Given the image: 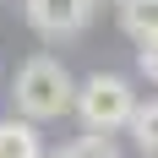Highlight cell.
Segmentation results:
<instances>
[{"label":"cell","instance_id":"10","mask_svg":"<svg viewBox=\"0 0 158 158\" xmlns=\"http://www.w3.org/2000/svg\"><path fill=\"white\" fill-rule=\"evenodd\" d=\"M16 6H22V0H16Z\"/></svg>","mask_w":158,"mask_h":158},{"label":"cell","instance_id":"9","mask_svg":"<svg viewBox=\"0 0 158 158\" xmlns=\"http://www.w3.org/2000/svg\"><path fill=\"white\" fill-rule=\"evenodd\" d=\"M49 158H65V153H49Z\"/></svg>","mask_w":158,"mask_h":158},{"label":"cell","instance_id":"5","mask_svg":"<svg viewBox=\"0 0 158 158\" xmlns=\"http://www.w3.org/2000/svg\"><path fill=\"white\" fill-rule=\"evenodd\" d=\"M120 27H126V38H136V44L158 38V0H120Z\"/></svg>","mask_w":158,"mask_h":158},{"label":"cell","instance_id":"4","mask_svg":"<svg viewBox=\"0 0 158 158\" xmlns=\"http://www.w3.org/2000/svg\"><path fill=\"white\" fill-rule=\"evenodd\" d=\"M0 158H49L38 126H33V120H22V114L0 120Z\"/></svg>","mask_w":158,"mask_h":158},{"label":"cell","instance_id":"1","mask_svg":"<svg viewBox=\"0 0 158 158\" xmlns=\"http://www.w3.org/2000/svg\"><path fill=\"white\" fill-rule=\"evenodd\" d=\"M11 104H16L22 120L49 126V120H60V114L77 109V82H71V71L55 55H33V60L16 65V77H11Z\"/></svg>","mask_w":158,"mask_h":158},{"label":"cell","instance_id":"7","mask_svg":"<svg viewBox=\"0 0 158 158\" xmlns=\"http://www.w3.org/2000/svg\"><path fill=\"white\" fill-rule=\"evenodd\" d=\"M65 158H120V147H114V136H77L65 147Z\"/></svg>","mask_w":158,"mask_h":158},{"label":"cell","instance_id":"3","mask_svg":"<svg viewBox=\"0 0 158 158\" xmlns=\"http://www.w3.org/2000/svg\"><path fill=\"white\" fill-rule=\"evenodd\" d=\"M93 6L98 0H22V16L44 38H71V33H82L93 22Z\"/></svg>","mask_w":158,"mask_h":158},{"label":"cell","instance_id":"2","mask_svg":"<svg viewBox=\"0 0 158 158\" xmlns=\"http://www.w3.org/2000/svg\"><path fill=\"white\" fill-rule=\"evenodd\" d=\"M87 136H114V131H131V114H136V93H131L126 77L114 71H93L87 82H77V109Z\"/></svg>","mask_w":158,"mask_h":158},{"label":"cell","instance_id":"6","mask_svg":"<svg viewBox=\"0 0 158 158\" xmlns=\"http://www.w3.org/2000/svg\"><path fill=\"white\" fill-rule=\"evenodd\" d=\"M131 142L142 147V158H158V98L136 104V114H131Z\"/></svg>","mask_w":158,"mask_h":158},{"label":"cell","instance_id":"8","mask_svg":"<svg viewBox=\"0 0 158 158\" xmlns=\"http://www.w3.org/2000/svg\"><path fill=\"white\" fill-rule=\"evenodd\" d=\"M136 71H142L147 82H158V38H147V44H136Z\"/></svg>","mask_w":158,"mask_h":158}]
</instances>
